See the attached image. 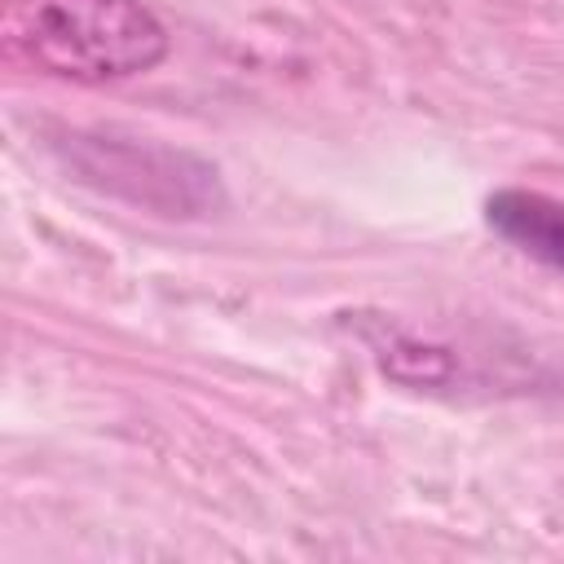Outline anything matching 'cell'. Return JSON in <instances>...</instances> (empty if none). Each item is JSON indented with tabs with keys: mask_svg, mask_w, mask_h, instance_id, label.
<instances>
[{
	"mask_svg": "<svg viewBox=\"0 0 564 564\" xmlns=\"http://www.w3.org/2000/svg\"><path fill=\"white\" fill-rule=\"evenodd\" d=\"M4 44L70 84H115L167 57V31L141 0H4Z\"/></svg>",
	"mask_w": 564,
	"mask_h": 564,
	"instance_id": "1",
	"label": "cell"
},
{
	"mask_svg": "<svg viewBox=\"0 0 564 564\" xmlns=\"http://www.w3.org/2000/svg\"><path fill=\"white\" fill-rule=\"evenodd\" d=\"M66 163L79 172L84 185L115 194L132 207L159 212V216H207L225 203L220 176L212 163H203L189 150L154 145V141H123V137H66Z\"/></svg>",
	"mask_w": 564,
	"mask_h": 564,
	"instance_id": "2",
	"label": "cell"
},
{
	"mask_svg": "<svg viewBox=\"0 0 564 564\" xmlns=\"http://www.w3.org/2000/svg\"><path fill=\"white\" fill-rule=\"evenodd\" d=\"M485 225L520 256L564 273V203L538 189H498L485 198Z\"/></svg>",
	"mask_w": 564,
	"mask_h": 564,
	"instance_id": "3",
	"label": "cell"
}]
</instances>
